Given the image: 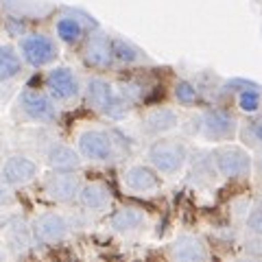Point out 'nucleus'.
I'll return each mask as SVG.
<instances>
[{
  "instance_id": "obj_27",
  "label": "nucleus",
  "mask_w": 262,
  "mask_h": 262,
  "mask_svg": "<svg viewBox=\"0 0 262 262\" xmlns=\"http://www.w3.org/2000/svg\"><path fill=\"white\" fill-rule=\"evenodd\" d=\"M247 227L251 229L253 234L262 236V208H260V206L249 214V219H247Z\"/></svg>"
},
{
  "instance_id": "obj_9",
  "label": "nucleus",
  "mask_w": 262,
  "mask_h": 262,
  "mask_svg": "<svg viewBox=\"0 0 262 262\" xmlns=\"http://www.w3.org/2000/svg\"><path fill=\"white\" fill-rule=\"evenodd\" d=\"M238 131V122L227 110H208L199 120V134L210 142L232 140Z\"/></svg>"
},
{
  "instance_id": "obj_6",
  "label": "nucleus",
  "mask_w": 262,
  "mask_h": 262,
  "mask_svg": "<svg viewBox=\"0 0 262 262\" xmlns=\"http://www.w3.org/2000/svg\"><path fill=\"white\" fill-rule=\"evenodd\" d=\"M81 177L77 170H57L53 168L44 179V192L55 203H72L79 201L81 192Z\"/></svg>"
},
{
  "instance_id": "obj_8",
  "label": "nucleus",
  "mask_w": 262,
  "mask_h": 262,
  "mask_svg": "<svg viewBox=\"0 0 262 262\" xmlns=\"http://www.w3.org/2000/svg\"><path fill=\"white\" fill-rule=\"evenodd\" d=\"M33 241L42 245H57L63 243L70 234V221L59 212H42L31 223Z\"/></svg>"
},
{
  "instance_id": "obj_3",
  "label": "nucleus",
  "mask_w": 262,
  "mask_h": 262,
  "mask_svg": "<svg viewBox=\"0 0 262 262\" xmlns=\"http://www.w3.org/2000/svg\"><path fill=\"white\" fill-rule=\"evenodd\" d=\"M20 55L27 66L31 68H44V66H51L57 61L59 57V48H57V42L46 35V33L33 31L27 33V35L20 37Z\"/></svg>"
},
{
  "instance_id": "obj_25",
  "label": "nucleus",
  "mask_w": 262,
  "mask_h": 262,
  "mask_svg": "<svg viewBox=\"0 0 262 262\" xmlns=\"http://www.w3.org/2000/svg\"><path fill=\"white\" fill-rule=\"evenodd\" d=\"M27 18H20V15H13L9 13L5 18V29L7 33H9L11 37H22V35H27V22H24Z\"/></svg>"
},
{
  "instance_id": "obj_23",
  "label": "nucleus",
  "mask_w": 262,
  "mask_h": 262,
  "mask_svg": "<svg viewBox=\"0 0 262 262\" xmlns=\"http://www.w3.org/2000/svg\"><path fill=\"white\" fill-rule=\"evenodd\" d=\"M238 107L247 114H253L260 110V88L253 85V88H245L238 92Z\"/></svg>"
},
{
  "instance_id": "obj_18",
  "label": "nucleus",
  "mask_w": 262,
  "mask_h": 262,
  "mask_svg": "<svg viewBox=\"0 0 262 262\" xmlns=\"http://www.w3.org/2000/svg\"><path fill=\"white\" fill-rule=\"evenodd\" d=\"M24 59L20 55V48L11 44H0V83H9L15 77L22 75Z\"/></svg>"
},
{
  "instance_id": "obj_14",
  "label": "nucleus",
  "mask_w": 262,
  "mask_h": 262,
  "mask_svg": "<svg viewBox=\"0 0 262 262\" xmlns=\"http://www.w3.org/2000/svg\"><path fill=\"white\" fill-rule=\"evenodd\" d=\"M168 253H170V258L182 260V262H199V260L208 258V249H206V245H203V241L192 234L177 236V238L170 243Z\"/></svg>"
},
{
  "instance_id": "obj_5",
  "label": "nucleus",
  "mask_w": 262,
  "mask_h": 262,
  "mask_svg": "<svg viewBox=\"0 0 262 262\" xmlns=\"http://www.w3.org/2000/svg\"><path fill=\"white\" fill-rule=\"evenodd\" d=\"M44 88L57 103H75L81 96V90H83L77 72L68 66H55L53 70H48Z\"/></svg>"
},
{
  "instance_id": "obj_7",
  "label": "nucleus",
  "mask_w": 262,
  "mask_h": 262,
  "mask_svg": "<svg viewBox=\"0 0 262 262\" xmlns=\"http://www.w3.org/2000/svg\"><path fill=\"white\" fill-rule=\"evenodd\" d=\"M79 153L88 162H110L116 155L112 134L105 129H85L77 136Z\"/></svg>"
},
{
  "instance_id": "obj_2",
  "label": "nucleus",
  "mask_w": 262,
  "mask_h": 262,
  "mask_svg": "<svg viewBox=\"0 0 262 262\" xmlns=\"http://www.w3.org/2000/svg\"><path fill=\"white\" fill-rule=\"evenodd\" d=\"M15 112L18 116L29 120V122H37V125H51L57 122L59 118V110H57V101L42 90H33L27 88L22 90L15 98Z\"/></svg>"
},
{
  "instance_id": "obj_24",
  "label": "nucleus",
  "mask_w": 262,
  "mask_h": 262,
  "mask_svg": "<svg viewBox=\"0 0 262 262\" xmlns=\"http://www.w3.org/2000/svg\"><path fill=\"white\" fill-rule=\"evenodd\" d=\"M173 94L177 98V103L186 105V107H190V105H194L196 101H199V92H196V88L192 83H188V81H177Z\"/></svg>"
},
{
  "instance_id": "obj_15",
  "label": "nucleus",
  "mask_w": 262,
  "mask_h": 262,
  "mask_svg": "<svg viewBox=\"0 0 262 262\" xmlns=\"http://www.w3.org/2000/svg\"><path fill=\"white\" fill-rule=\"evenodd\" d=\"M122 184H125L131 192H153L160 188V177L155 175V170L142 164L129 166L122 175Z\"/></svg>"
},
{
  "instance_id": "obj_10",
  "label": "nucleus",
  "mask_w": 262,
  "mask_h": 262,
  "mask_svg": "<svg viewBox=\"0 0 262 262\" xmlns=\"http://www.w3.org/2000/svg\"><path fill=\"white\" fill-rule=\"evenodd\" d=\"M81 59L88 68L92 70H107L112 68L114 59V48L112 39L101 31H94L83 39V48H81Z\"/></svg>"
},
{
  "instance_id": "obj_11",
  "label": "nucleus",
  "mask_w": 262,
  "mask_h": 262,
  "mask_svg": "<svg viewBox=\"0 0 262 262\" xmlns=\"http://www.w3.org/2000/svg\"><path fill=\"white\" fill-rule=\"evenodd\" d=\"M96 29V22L90 15L81 11H66L55 20V35L59 42L68 46H77L81 39H85V31Z\"/></svg>"
},
{
  "instance_id": "obj_21",
  "label": "nucleus",
  "mask_w": 262,
  "mask_h": 262,
  "mask_svg": "<svg viewBox=\"0 0 262 262\" xmlns=\"http://www.w3.org/2000/svg\"><path fill=\"white\" fill-rule=\"evenodd\" d=\"M112 48H114V59H116L118 63L136 66V63L146 61V57H144V53L140 51V48L134 46L131 42H127V39H122V37H114Z\"/></svg>"
},
{
  "instance_id": "obj_26",
  "label": "nucleus",
  "mask_w": 262,
  "mask_h": 262,
  "mask_svg": "<svg viewBox=\"0 0 262 262\" xmlns=\"http://www.w3.org/2000/svg\"><path fill=\"white\" fill-rule=\"evenodd\" d=\"M11 188L13 186H9L5 179L0 182V208H9V206L15 203V194H13Z\"/></svg>"
},
{
  "instance_id": "obj_19",
  "label": "nucleus",
  "mask_w": 262,
  "mask_h": 262,
  "mask_svg": "<svg viewBox=\"0 0 262 262\" xmlns=\"http://www.w3.org/2000/svg\"><path fill=\"white\" fill-rule=\"evenodd\" d=\"M146 223V216L142 210L138 208H120L112 214L110 219V225L114 232L118 234H131V232H138V229H142Z\"/></svg>"
},
{
  "instance_id": "obj_16",
  "label": "nucleus",
  "mask_w": 262,
  "mask_h": 262,
  "mask_svg": "<svg viewBox=\"0 0 262 262\" xmlns=\"http://www.w3.org/2000/svg\"><path fill=\"white\" fill-rule=\"evenodd\" d=\"M46 162H48V166L57 170H79L81 162H83V155L63 142H53L46 149Z\"/></svg>"
},
{
  "instance_id": "obj_17",
  "label": "nucleus",
  "mask_w": 262,
  "mask_h": 262,
  "mask_svg": "<svg viewBox=\"0 0 262 262\" xmlns=\"http://www.w3.org/2000/svg\"><path fill=\"white\" fill-rule=\"evenodd\" d=\"M79 203H81V208H85L90 212H103L110 208L112 192H110V188L101 182H88L81 186Z\"/></svg>"
},
{
  "instance_id": "obj_29",
  "label": "nucleus",
  "mask_w": 262,
  "mask_h": 262,
  "mask_svg": "<svg viewBox=\"0 0 262 262\" xmlns=\"http://www.w3.org/2000/svg\"><path fill=\"white\" fill-rule=\"evenodd\" d=\"M260 208H262V196H260Z\"/></svg>"
},
{
  "instance_id": "obj_13",
  "label": "nucleus",
  "mask_w": 262,
  "mask_h": 262,
  "mask_svg": "<svg viewBox=\"0 0 262 262\" xmlns=\"http://www.w3.org/2000/svg\"><path fill=\"white\" fill-rule=\"evenodd\" d=\"M37 175H39L37 164L31 158H27V155H11V158H7V162L3 164V173H0V177L13 188L29 186L31 182H35Z\"/></svg>"
},
{
  "instance_id": "obj_4",
  "label": "nucleus",
  "mask_w": 262,
  "mask_h": 262,
  "mask_svg": "<svg viewBox=\"0 0 262 262\" xmlns=\"http://www.w3.org/2000/svg\"><path fill=\"white\" fill-rule=\"evenodd\" d=\"M146 158H149L155 170H160L164 175H175L184 168V164L188 160V149L179 140L164 138V140H155L149 146Z\"/></svg>"
},
{
  "instance_id": "obj_28",
  "label": "nucleus",
  "mask_w": 262,
  "mask_h": 262,
  "mask_svg": "<svg viewBox=\"0 0 262 262\" xmlns=\"http://www.w3.org/2000/svg\"><path fill=\"white\" fill-rule=\"evenodd\" d=\"M251 134H253V140H260L262 142V120L260 122H253V125H251Z\"/></svg>"
},
{
  "instance_id": "obj_1",
  "label": "nucleus",
  "mask_w": 262,
  "mask_h": 262,
  "mask_svg": "<svg viewBox=\"0 0 262 262\" xmlns=\"http://www.w3.org/2000/svg\"><path fill=\"white\" fill-rule=\"evenodd\" d=\"M85 98L90 107L103 114L105 118L122 120L129 114V101L103 77H90L85 81Z\"/></svg>"
},
{
  "instance_id": "obj_12",
  "label": "nucleus",
  "mask_w": 262,
  "mask_h": 262,
  "mask_svg": "<svg viewBox=\"0 0 262 262\" xmlns=\"http://www.w3.org/2000/svg\"><path fill=\"white\" fill-rule=\"evenodd\" d=\"M214 166L219 170V175H223L227 179H238L249 175L251 170V158L249 153L241 149V146H221L212 155Z\"/></svg>"
},
{
  "instance_id": "obj_22",
  "label": "nucleus",
  "mask_w": 262,
  "mask_h": 262,
  "mask_svg": "<svg viewBox=\"0 0 262 262\" xmlns=\"http://www.w3.org/2000/svg\"><path fill=\"white\" fill-rule=\"evenodd\" d=\"M33 241V232H31V225H27L24 221L15 219L7 225V245L15 251H24L31 245Z\"/></svg>"
},
{
  "instance_id": "obj_20",
  "label": "nucleus",
  "mask_w": 262,
  "mask_h": 262,
  "mask_svg": "<svg viewBox=\"0 0 262 262\" xmlns=\"http://www.w3.org/2000/svg\"><path fill=\"white\" fill-rule=\"evenodd\" d=\"M177 125H179V116H177V112L170 107L151 110L144 116V129H146V134H151V136L166 134V131L175 129Z\"/></svg>"
}]
</instances>
